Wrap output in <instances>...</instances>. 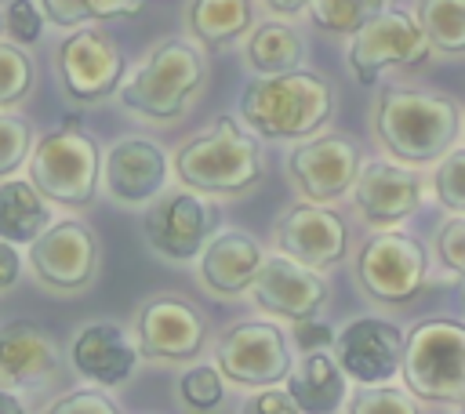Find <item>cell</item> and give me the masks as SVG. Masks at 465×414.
<instances>
[{
    "label": "cell",
    "mask_w": 465,
    "mask_h": 414,
    "mask_svg": "<svg viewBox=\"0 0 465 414\" xmlns=\"http://www.w3.org/2000/svg\"><path fill=\"white\" fill-rule=\"evenodd\" d=\"M243 410H251V414H302V407H298V399L291 396V389L283 385H265L258 396H251L247 403H243Z\"/></svg>",
    "instance_id": "74e56055"
},
{
    "label": "cell",
    "mask_w": 465,
    "mask_h": 414,
    "mask_svg": "<svg viewBox=\"0 0 465 414\" xmlns=\"http://www.w3.org/2000/svg\"><path fill=\"white\" fill-rule=\"evenodd\" d=\"M305 58L302 36L287 22H262L247 40V65L254 73H287Z\"/></svg>",
    "instance_id": "484cf974"
},
{
    "label": "cell",
    "mask_w": 465,
    "mask_h": 414,
    "mask_svg": "<svg viewBox=\"0 0 465 414\" xmlns=\"http://www.w3.org/2000/svg\"><path fill=\"white\" fill-rule=\"evenodd\" d=\"M29 182L58 207L80 211L94 200L98 192V178H102V153L94 145L91 134L76 131V127H62L44 134L29 160Z\"/></svg>",
    "instance_id": "8992f818"
},
{
    "label": "cell",
    "mask_w": 465,
    "mask_h": 414,
    "mask_svg": "<svg viewBox=\"0 0 465 414\" xmlns=\"http://www.w3.org/2000/svg\"><path fill=\"white\" fill-rule=\"evenodd\" d=\"M432 192L443 211L465 214V149H450L440 156L432 174Z\"/></svg>",
    "instance_id": "836d02e7"
},
{
    "label": "cell",
    "mask_w": 465,
    "mask_h": 414,
    "mask_svg": "<svg viewBox=\"0 0 465 414\" xmlns=\"http://www.w3.org/2000/svg\"><path fill=\"white\" fill-rule=\"evenodd\" d=\"M171 167L174 163L167 160V153L160 145H153L145 138H120L105 149V160H102L105 196L124 207L149 203L153 196H160L167 189Z\"/></svg>",
    "instance_id": "e0dca14e"
},
{
    "label": "cell",
    "mask_w": 465,
    "mask_h": 414,
    "mask_svg": "<svg viewBox=\"0 0 465 414\" xmlns=\"http://www.w3.org/2000/svg\"><path fill=\"white\" fill-rule=\"evenodd\" d=\"M392 4L396 0H312L309 4V18L323 33H345V36H352L363 22H371L378 11L392 7Z\"/></svg>",
    "instance_id": "83f0119b"
},
{
    "label": "cell",
    "mask_w": 465,
    "mask_h": 414,
    "mask_svg": "<svg viewBox=\"0 0 465 414\" xmlns=\"http://www.w3.org/2000/svg\"><path fill=\"white\" fill-rule=\"evenodd\" d=\"M283 385L291 389V396L298 399V407L309 410V414L341 410L345 407V396H349V374L338 363V356L327 352V349L302 352V360L291 367V374L283 378Z\"/></svg>",
    "instance_id": "603a6c76"
},
{
    "label": "cell",
    "mask_w": 465,
    "mask_h": 414,
    "mask_svg": "<svg viewBox=\"0 0 465 414\" xmlns=\"http://www.w3.org/2000/svg\"><path fill=\"white\" fill-rule=\"evenodd\" d=\"M294 341L302 352L309 349H334V330L316 316H305V320H294Z\"/></svg>",
    "instance_id": "f35d334b"
},
{
    "label": "cell",
    "mask_w": 465,
    "mask_h": 414,
    "mask_svg": "<svg viewBox=\"0 0 465 414\" xmlns=\"http://www.w3.org/2000/svg\"><path fill=\"white\" fill-rule=\"evenodd\" d=\"M47 410L51 414H116L120 403L102 385H91V389H73V392L58 396Z\"/></svg>",
    "instance_id": "8d00e7d4"
},
{
    "label": "cell",
    "mask_w": 465,
    "mask_h": 414,
    "mask_svg": "<svg viewBox=\"0 0 465 414\" xmlns=\"http://www.w3.org/2000/svg\"><path fill=\"white\" fill-rule=\"evenodd\" d=\"M171 163L178 182L203 196H243L265 178L262 145L251 127H240L236 116H218L200 134L182 142Z\"/></svg>",
    "instance_id": "277c9868"
},
{
    "label": "cell",
    "mask_w": 465,
    "mask_h": 414,
    "mask_svg": "<svg viewBox=\"0 0 465 414\" xmlns=\"http://www.w3.org/2000/svg\"><path fill=\"white\" fill-rule=\"evenodd\" d=\"M418 22L436 51L465 54V0H418Z\"/></svg>",
    "instance_id": "4316f807"
},
{
    "label": "cell",
    "mask_w": 465,
    "mask_h": 414,
    "mask_svg": "<svg viewBox=\"0 0 465 414\" xmlns=\"http://www.w3.org/2000/svg\"><path fill=\"white\" fill-rule=\"evenodd\" d=\"M178 399L189 410H214L225 399V374L218 363H196L178 378Z\"/></svg>",
    "instance_id": "4dcf8cb0"
},
{
    "label": "cell",
    "mask_w": 465,
    "mask_h": 414,
    "mask_svg": "<svg viewBox=\"0 0 465 414\" xmlns=\"http://www.w3.org/2000/svg\"><path fill=\"white\" fill-rule=\"evenodd\" d=\"M54 378H58V349L40 323L15 320L0 327V385L33 392L51 385Z\"/></svg>",
    "instance_id": "7402d4cb"
},
{
    "label": "cell",
    "mask_w": 465,
    "mask_h": 414,
    "mask_svg": "<svg viewBox=\"0 0 465 414\" xmlns=\"http://www.w3.org/2000/svg\"><path fill=\"white\" fill-rule=\"evenodd\" d=\"M272 15H280V18H291V15H302V11H309V4L312 0H262Z\"/></svg>",
    "instance_id": "60d3db41"
},
{
    "label": "cell",
    "mask_w": 465,
    "mask_h": 414,
    "mask_svg": "<svg viewBox=\"0 0 465 414\" xmlns=\"http://www.w3.org/2000/svg\"><path fill=\"white\" fill-rule=\"evenodd\" d=\"M218 207L189 189V185H178V189H163L160 196H153L145 203V214H142V232H145V243L167 258V261H196L203 243L218 232Z\"/></svg>",
    "instance_id": "ba28073f"
},
{
    "label": "cell",
    "mask_w": 465,
    "mask_h": 414,
    "mask_svg": "<svg viewBox=\"0 0 465 414\" xmlns=\"http://www.w3.org/2000/svg\"><path fill=\"white\" fill-rule=\"evenodd\" d=\"M352 203L374 229H389L421 207V178L411 163L367 160L352 182Z\"/></svg>",
    "instance_id": "ac0fdd59"
},
{
    "label": "cell",
    "mask_w": 465,
    "mask_h": 414,
    "mask_svg": "<svg viewBox=\"0 0 465 414\" xmlns=\"http://www.w3.org/2000/svg\"><path fill=\"white\" fill-rule=\"evenodd\" d=\"M432 40L425 36L418 15L403 7H385L371 22H363L345 47V62L360 84H374L385 69H414L432 54Z\"/></svg>",
    "instance_id": "52a82bcc"
},
{
    "label": "cell",
    "mask_w": 465,
    "mask_h": 414,
    "mask_svg": "<svg viewBox=\"0 0 465 414\" xmlns=\"http://www.w3.org/2000/svg\"><path fill=\"white\" fill-rule=\"evenodd\" d=\"M54 65H58V84H62L65 98L76 105H94V102L116 94L127 76L124 51L98 25H76L58 44Z\"/></svg>",
    "instance_id": "30bf717a"
},
{
    "label": "cell",
    "mask_w": 465,
    "mask_h": 414,
    "mask_svg": "<svg viewBox=\"0 0 465 414\" xmlns=\"http://www.w3.org/2000/svg\"><path fill=\"white\" fill-rule=\"evenodd\" d=\"M0 33H4V15H0Z\"/></svg>",
    "instance_id": "7bdbcfd3"
},
{
    "label": "cell",
    "mask_w": 465,
    "mask_h": 414,
    "mask_svg": "<svg viewBox=\"0 0 465 414\" xmlns=\"http://www.w3.org/2000/svg\"><path fill=\"white\" fill-rule=\"evenodd\" d=\"M403 385L425 403H465V323L432 316L403 338Z\"/></svg>",
    "instance_id": "5b68a950"
},
{
    "label": "cell",
    "mask_w": 465,
    "mask_h": 414,
    "mask_svg": "<svg viewBox=\"0 0 465 414\" xmlns=\"http://www.w3.org/2000/svg\"><path fill=\"white\" fill-rule=\"evenodd\" d=\"M134 341L145 360L189 363L207 345V320L193 301L174 294H156L134 316Z\"/></svg>",
    "instance_id": "4fadbf2b"
},
{
    "label": "cell",
    "mask_w": 465,
    "mask_h": 414,
    "mask_svg": "<svg viewBox=\"0 0 465 414\" xmlns=\"http://www.w3.org/2000/svg\"><path fill=\"white\" fill-rule=\"evenodd\" d=\"M378 145L411 167L436 163L461 134V109L454 98L414 87H381L371 109Z\"/></svg>",
    "instance_id": "6da1fadb"
},
{
    "label": "cell",
    "mask_w": 465,
    "mask_h": 414,
    "mask_svg": "<svg viewBox=\"0 0 465 414\" xmlns=\"http://www.w3.org/2000/svg\"><path fill=\"white\" fill-rule=\"evenodd\" d=\"M207 80L203 44L193 36H167L124 76L116 102L149 123H174L189 113L193 98Z\"/></svg>",
    "instance_id": "7a4b0ae2"
},
{
    "label": "cell",
    "mask_w": 465,
    "mask_h": 414,
    "mask_svg": "<svg viewBox=\"0 0 465 414\" xmlns=\"http://www.w3.org/2000/svg\"><path fill=\"white\" fill-rule=\"evenodd\" d=\"M461 309H465V291H461Z\"/></svg>",
    "instance_id": "ee69618b"
},
{
    "label": "cell",
    "mask_w": 465,
    "mask_h": 414,
    "mask_svg": "<svg viewBox=\"0 0 465 414\" xmlns=\"http://www.w3.org/2000/svg\"><path fill=\"white\" fill-rule=\"evenodd\" d=\"M44 7L36 0H7L4 7V33L15 44H36L44 33Z\"/></svg>",
    "instance_id": "d590c367"
},
{
    "label": "cell",
    "mask_w": 465,
    "mask_h": 414,
    "mask_svg": "<svg viewBox=\"0 0 465 414\" xmlns=\"http://www.w3.org/2000/svg\"><path fill=\"white\" fill-rule=\"evenodd\" d=\"M33 123L11 109H0V178H11L33 153Z\"/></svg>",
    "instance_id": "d6a6232c"
},
{
    "label": "cell",
    "mask_w": 465,
    "mask_h": 414,
    "mask_svg": "<svg viewBox=\"0 0 465 414\" xmlns=\"http://www.w3.org/2000/svg\"><path fill=\"white\" fill-rule=\"evenodd\" d=\"M69 356H73V370L84 381L102 385V389H120L134 378L142 349L138 341L127 338L124 327L102 320V323H87L76 330Z\"/></svg>",
    "instance_id": "ffe728a7"
},
{
    "label": "cell",
    "mask_w": 465,
    "mask_h": 414,
    "mask_svg": "<svg viewBox=\"0 0 465 414\" xmlns=\"http://www.w3.org/2000/svg\"><path fill=\"white\" fill-rule=\"evenodd\" d=\"M142 4H145V0H142Z\"/></svg>",
    "instance_id": "f6af8a7d"
},
{
    "label": "cell",
    "mask_w": 465,
    "mask_h": 414,
    "mask_svg": "<svg viewBox=\"0 0 465 414\" xmlns=\"http://www.w3.org/2000/svg\"><path fill=\"white\" fill-rule=\"evenodd\" d=\"M363 167L360 145L341 134L302 138L287 156V174L298 192L312 203H334L338 196L352 192V182Z\"/></svg>",
    "instance_id": "5bb4252c"
},
{
    "label": "cell",
    "mask_w": 465,
    "mask_h": 414,
    "mask_svg": "<svg viewBox=\"0 0 465 414\" xmlns=\"http://www.w3.org/2000/svg\"><path fill=\"white\" fill-rule=\"evenodd\" d=\"M247 127L272 142H302L316 134L334 113V87L312 69L258 73L240 91Z\"/></svg>",
    "instance_id": "3957f363"
},
{
    "label": "cell",
    "mask_w": 465,
    "mask_h": 414,
    "mask_svg": "<svg viewBox=\"0 0 465 414\" xmlns=\"http://www.w3.org/2000/svg\"><path fill=\"white\" fill-rule=\"evenodd\" d=\"M214 363L225 374V381H232V385L265 389V385H280L291 374L294 356H291L287 334L276 323L243 320L218 338Z\"/></svg>",
    "instance_id": "8fae6325"
},
{
    "label": "cell",
    "mask_w": 465,
    "mask_h": 414,
    "mask_svg": "<svg viewBox=\"0 0 465 414\" xmlns=\"http://www.w3.org/2000/svg\"><path fill=\"white\" fill-rule=\"evenodd\" d=\"M251 0H189L185 25L203 47H229L251 29Z\"/></svg>",
    "instance_id": "d4e9b609"
},
{
    "label": "cell",
    "mask_w": 465,
    "mask_h": 414,
    "mask_svg": "<svg viewBox=\"0 0 465 414\" xmlns=\"http://www.w3.org/2000/svg\"><path fill=\"white\" fill-rule=\"evenodd\" d=\"M254 305L269 316H280V320H305V316H316L327 298H331V287L327 280L320 276V269L291 258V254H272L262 261L251 291Z\"/></svg>",
    "instance_id": "9a60e30c"
},
{
    "label": "cell",
    "mask_w": 465,
    "mask_h": 414,
    "mask_svg": "<svg viewBox=\"0 0 465 414\" xmlns=\"http://www.w3.org/2000/svg\"><path fill=\"white\" fill-rule=\"evenodd\" d=\"M44 15L51 25L62 29H76L87 25L94 18H120V15H134L142 7V0H40Z\"/></svg>",
    "instance_id": "f1b7e54d"
},
{
    "label": "cell",
    "mask_w": 465,
    "mask_h": 414,
    "mask_svg": "<svg viewBox=\"0 0 465 414\" xmlns=\"http://www.w3.org/2000/svg\"><path fill=\"white\" fill-rule=\"evenodd\" d=\"M345 410H352V414H418L421 399L407 385L396 389L392 381H385V385H360V392L345 403Z\"/></svg>",
    "instance_id": "1f68e13d"
},
{
    "label": "cell",
    "mask_w": 465,
    "mask_h": 414,
    "mask_svg": "<svg viewBox=\"0 0 465 414\" xmlns=\"http://www.w3.org/2000/svg\"><path fill=\"white\" fill-rule=\"evenodd\" d=\"M262 261H265V251L254 236L240 229H218L196 258V280L214 298H240L251 291Z\"/></svg>",
    "instance_id": "44dd1931"
},
{
    "label": "cell",
    "mask_w": 465,
    "mask_h": 414,
    "mask_svg": "<svg viewBox=\"0 0 465 414\" xmlns=\"http://www.w3.org/2000/svg\"><path fill=\"white\" fill-rule=\"evenodd\" d=\"M429 276V251L407 232H374L356 251V283L378 305H407L421 294Z\"/></svg>",
    "instance_id": "9c48e42d"
},
{
    "label": "cell",
    "mask_w": 465,
    "mask_h": 414,
    "mask_svg": "<svg viewBox=\"0 0 465 414\" xmlns=\"http://www.w3.org/2000/svg\"><path fill=\"white\" fill-rule=\"evenodd\" d=\"M276 247L312 269H331L349 254V229L327 203H294L276 222Z\"/></svg>",
    "instance_id": "d6986e66"
},
{
    "label": "cell",
    "mask_w": 465,
    "mask_h": 414,
    "mask_svg": "<svg viewBox=\"0 0 465 414\" xmlns=\"http://www.w3.org/2000/svg\"><path fill=\"white\" fill-rule=\"evenodd\" d=\"M36 84V65L25 54V44H0V109H15L29 98Z\"/></svg>",
    "instance_id": "f546056e"
},
{
    "label": "cell",
    "mask_w": 465,
    "mask_h": 414,
    "mask_svg": "<svg viewBox=\"0 0 465 414\" xmlns=\"http://www.w3.org/2000/svg\"><path fill=\"white\" fill-rule=\"evenodd\" d=\"M22 410H25V403L18 399V389L0 385V414H22Z\"/></svg>",
    "instance_id": "b9f144b4"
},
{
    "label": "cell",
    "mask_w": 465,
    "mask_h": 414,
    "mask_svg": "<svg viewBox=\"0 0 465 414\" xmlns=\"http://www.w3.org/2000/svg\"><path fill=\"white\" fill-rule=\"evenodd\" d=\"M403 330L392 320L360 316L334 334V356L360 385H385L403 367Z\"/></svg>",
    "instance_id": "2e32d148"
},
{
    "label": "cell",
    "mask_w": 465,
    "mask_h": 414,
    "mask_svg": "<svg viewBox=\"0 0 465 414\" xmlns=\"http://www.w3.org/2000/svg\"><path fill=\"white\" fill-rule=\"evenodd\" d=\"M25 258L40 287L54 294H76L91 287L98 276V240L84 222H73V218L51 222L29 243Z\"/></svg>",
    "instance_id": "7c38bea8"
},
{
    "label": "cell",
    "mask_w": 465,
    "mask_h": 414,
    "mask_svg": "<svg viewBox=\"0 0 465 414\" xmlns=\"http://www.w3.org/2000/svg\"><path fill=\"white\" fill-rule=\"evenodd\" d=\"M432 251L440 258V265L465 280V214H450L440 229H436V240H432Z\"/></svg>",
    "instance_id": "e575fe53"
},
{
    "label": "cell",
    "mask_w": 465,
    "mask_h": 414,
    "mask_svg": "<svg viewBox=\"0 0 465 414\" xmlns=\"http://www.w3.org/2000/svg\"><path fill=\"white\" fill-rule=\"evenodd\" d=\"M18 272H22V254H18V243L0 240V291L15 287Z\"/></svg>",
    "instance_id": "ab89813d"
},
{
    "label": "cell",
    "mask_w": 465,
    "mask_h": 414,
    "mask_svg": "<svg viewBox=\"0 0 465 414\" xmlns=\"http://www.w3.org/2000/svg\"><path fill=\"white\" fill-rule=\"evenodd\" d=\"M47 203L51 200L29 178H0V240L29 247L54 222Z\"/></svg>",
    "instance_id": "cb8c5ba5"
}]
</instances>
